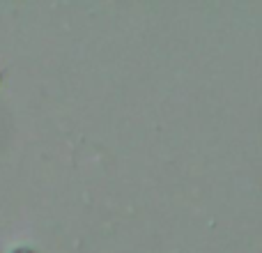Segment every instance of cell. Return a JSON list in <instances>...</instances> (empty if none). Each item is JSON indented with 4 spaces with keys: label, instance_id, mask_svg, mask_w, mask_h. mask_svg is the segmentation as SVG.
Wrapping results in <instances>:
<instances>
[{
    "label": "cell",
    "instance_id": "obj_1",
    "mask_svg": "<svg viewBox=\"0 0 262 253\" xmlns=\"http://www.w3.org/2000/svg\"><path fill=\"white\" fill-rule=\"evenodd\" d=\"M12 253H32L30 249H26V246H18V249H14Z\"/></svg>",
    "mask_w": 262,
    "mask_h": 253
}]
</instances>
